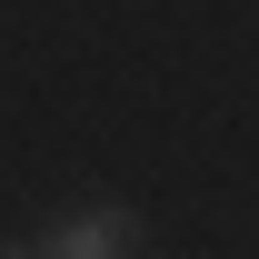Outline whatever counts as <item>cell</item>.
<instances>
[{"label":"cell","mask_w":259,"mask_h":259,"mask_svg":"<svg viewBox=\"0 0 259 259\" xmlns=\"http://www.w3.org/2000/svg\"><path fill=\"white\" fill-rule=\"evenodd\" d=\"M40 259H140V209H120V199H90V209L50 220Z\"/></svg>","instance_id":"6da1fadb"},{"label":"cell","mask_w":259,"mask_h":259,"mask_svg":"<svg viewBox=\"0 0 259 259\" xmlns=\"http://www.w3.org/2000/svg\"><path fill=\"white\" fill-rule=\"evenodd\" d=\"M0 259H40V249H0Z\"/></svg>","instance_id":"7a4b0ae2"}]
</instances>
